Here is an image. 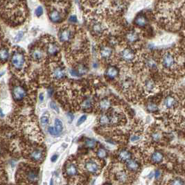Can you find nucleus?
<instances>
[{"mask_svg": "<svg viewBox=\"0 0 185 185\" xmlns=\"http://www.w3.org/2000/svg\"><path fill=\"white\" fill-rule=\"evenodd\" d=\"M160 175H161V173H160V172H159V171H156V172H155V178H156L157 180L159 179V176H160Z\"/></svg>", "mask_w": 185, "mask_h": 185, "instance_id": "nucleus-45", "label": "nucleus"}, {"mask_svg": "<svg viewBox=\"0 0 185 185\" xmlns=\"http://www.w3.org/2000/svg\"><path fill=\"white\" fill-rule=\"evenodd\" d=\"M66 172H67V174L69 175H74L77 174L78 170L76 166L74 165V164H69L66 168Z\"/></svg>", "mask_w": 185, "mask_h": 185, "instance_id": "nucleus-22", "label": "nucleus"}, {"mask_svg": "<svg viewBox=\"0 0 185 185\" xmlns=\"http://www.w3.org/2000/svg\"><path fill=\"white\" fill-rule=\"evenodd\" d=\"M57 158H58V156H57L56 155H54L53 157H51V162H56V159H57Z\"/></svg>", "mask_w": 185, "mask_h": 185, "instance_id": "nucleus-47", "label": "nucleus"}, {"mask_svg": "<svg viewBox=\"0 0 185 185\" xmlns=\"http://www.w3.org/2000/svg\"><path fill=\"white\" fill-rule=\"evenodd\" d=\"M148 109L150 112H155L157 110V107L153 103H150L148 105Z\"/></svg>", "mask_w": 185, "mask_h": 185, "instance_id": "nucleus-34", "label": "nucleus"}, {"mask_svg": "<svg viewBox=\"0 0 185 185\" xmlns=\"http://www.w3.org/2000/svg\"><path fill=\"white\" fill-rule=\"evenodd\" d=\"M112 53H113V50L110 47H103L101 48L100 51V55L102 58H108L111 56Z\"/></svg>", "mask_w": 185, "mask_h": 185, "instance_id": "nucleus-15", "label": "nucleus"}, {"mask_svg": "<svg viewBox=\"0 0 185 185\" xmlns=\"http://www.w3.org/2000/svg\"><path fill=\"white\" fill-rule=\"evenodd\" d=\"M88 72V69L85 67L84 65H80L79 67V70H78V74H81V75H83L85 74Z\"/></svg>", "mask_w": 185, "mask_h": 185, "instance_id": "nucleus-32", "label": "nucleus"}, {"mask_svg": "<svg viewBox=\"0 0 185 185\" xmlns=\"http://www.w3.org/2000/svg\"><path fill=\"white\" fill-rule=\"evenodd\" d=\"M48 131H49V134H51V135L54 136V137H58L60 134H59L58 132L56 131V129H55L53 127H49V128H48Z\"/></svg>", "mask_w": 185, "mask_h": 185, "instance_id": "nucleus-31", "label": "nucleus"}, {"mask_svg": "<svg viewBox=\"0 0 185 185\" xmlns=\"http://www.w3.org/2000/svg\"><path fill=\"white\" fill-rule=\"evenodd\" d=\"M12 95L15 101H21L26 96V92L22 86L16 85L13 88Z\"/></svg>", "mask_w": 185, "mask_h": 185, "instance_id": "nucleus-2", "label": "nucleus"}, {"mask_svg": "<svg viewBox=\"0 0 185 185\" xmlns=\"http://www.w3.org/2000/svg\"><path fill=\"white\" fill-rule=\"evenodd\" d=\"M153 139H154V140H155V141L159 140V134H157V133L154 134L153 135Z\"/></svg>", "mask_w": 185, "mask_h": 185, "instance_id": "nucleus-44", "label": "nucleus"}, {"mask_svg": "<svg viewBox=\"0 0 185 185\" xmlns=\"http://www.w3.org/2000/svg\"><path fill=\"white\" fill-rule=\"evenodd\" d=\"M172 184L174 185H180V184H184V182L182 181V180L179 179V178H177V179L173 180L172 182H171V183Z\"/></svg>", "mask_w": 185, "mask_h": 185, "instance_id": "nucleus-35", "label": "nucleus"}, {"mask_svg": "<svg viewBox=\"0 0 185 185\" xmlns=\"http://www.w3.org/2000/svg\"><path fill=\"white\" fill-rule=\"evenodd\" d=\"M67 116H68V118H69V119H69V123H72V122L73 119H74V115H73L72 113H68Z\"/></svg>", "mask_w": 185, "mask_h": 185, "instance_id": "nucleus-43", "label": "nucleus"}, {"mask_svg": "<svg viewBox=\"0 0 185 185\" xmlns=\"http://www.w3.org/2000/svg\"><path fill=\"white\" fill-rule=\"evenodd\" d=\"M55 129L56 131L58 132L59 134H61L62 131H63V123H62L60 119H56L55 121Z\"/></svg>", "mask_w": 185, "mask_h": 185, "instance_id": "nucleus-24", "label": "nucleus"}, {"mask_svg": "<svg viewBox=\"0 0 185 185\" xmlns=\"http://www.w3.org/2000/svg\"><path fill=\"white\" fill-rule=\"evenodd\" d=\"M147 65H148V67L150 68H155L156 67V63L153 60V59H150L147 62Z\"/></svg>", "mask_w": 185, "mask_h": 185, "instance_id": "nucleus-36", "label": "nucleus"}, {"mask_svg": "<svg viewBox=\"0 0 185 185\" xmlns=\"http://www.w3.org/2000/svg\"><path fill=\"white\" fill-rule=\"evenodd\" d=\"M65 71L60 67L56 68L53 72V76L54 79L56 80L62 79L64 76H65Z\"/></svg>", "mask_w": 185, "mask_h": 185, "instance_id": "nucleus-14", "label": "nucleus"}, {"mask_svg": "<svg viewBox=\"0 0 185 185\" xmlns=\"http://www.w3.org/2000/svg\"><path fill=\"white\" fill-rule=\"evenodd\" d=\"M134 24L139 27H144L148 24L147 18L143 15H139L137 16L134 19Z\"/></svg>", "mask_w": 185, "mask_h": 185, "instance_id": "nucleus-8", "label": "nucleus"}, {"mask_svg": "<svg viewBox=\"0 0 185 185\" xmlns=\"http://www.w3.org/2000/svg\"><path fill=\"white\" fill-rule=\"evenodd\" d=\"M127 167L130 170L136 171L139 169V165L136 161L132 160V159H130V160L128 159V161L127 162Z\"/></svg>", "mask_w": 185, "mask_h": 185, "instance_id": "nucleus-18", "label": "nucleus"}, {"mask_svg": "<svg viewBox=\"0 0 185 185\" xmlns=\"http://www.w3.org/2000/svg\"><path fill=\"white\" fill-rule=\"evenodd\" d=\"M107 155V152L104 148H100L97 151V156L100 158H104Z\"/></svg>", "mask_w": 185, "mask_h": 185, "instance_id": "nucleus-28", "label": "nucleus"}, {"mask_svg": "<svg viewBox=\"0 0 185 185\" xmlns=\"http://www.w3.org/2000/svg\"><path fill=\"white\" fill-rule=\"evenodd\" d=\"M43 99H44V97H43L42 94H41L40 95V100H41V101H42Z\"/></svg>", "mask_w": 185, "mask_h": 185, "instance_id": "nucleus-49", "label": "nucleus"}, {"mask_svg": "<svg viewBox=\"0 0 185 185\" xmlns=\"http://www.w3.org/2000/svg\"><path fill=\"white\" fill-rule=\"evenodd\" d=\"M38 173L35 171H29L26 173V179L30 182H35L38 180Z\"/></svg>", "mask_w": 185, "mask_h": 185, "instance_id": "nucleus-17", "label": "nucleus"}, {"mask_svg": "<svg viewBox=\"0 0 185 185\" xmlns=\"http://www.w3.org/2000/svg\"><path fill=\"white\" fill-rule=\"evenodd\" d=\"M146 88L148 90H151L153 88V83L151 81H148L146 84Z\"/></svg>", "mask_w": 185, "mask_h": 185, "instance_id": "nucleus-37", "label": "nucleus"}, {"mask_svg": "<svg viewBox=\"0 0 185 185\" xmlns=\"http://www.w3.org/2000/svg\"><path fill=\"white\" fill-rule=\"evenodd\" d=\"M31 58L35 61H40L42 59L43 56H44V54H43L42 51L38 48L34 49L33 51H31Z\"/></svg>", "mask_w": 185, "mask_h": 185, "instance_id": "nucleus-9", "label": "nucleus"}, {"mask_svg": "<svg viewBox=\"0 0 185 185\" xmlns=\"http://www.w3.org/2000/svg\"><path fill=\"white\" fill-rule=\"evenodd\" d=\"M175 63L174 57L170 53H166L164 55L163 59H162V64H163L164 67L167 68L172 67Z\"/></svg>", "mask_w": 185, "mask_h": 185, "instance_id": "nucleus-4", "label": "nucleus"}, {"mask_svg": "<svg viewBox=\"0 0 185 185\" xmlns=\"http://www.w3.org/2000/svg\"><path fill=\"white\" fill-rule=\"evenodd\" d=\"M127 174L123 171H121L117 174V179L121 182H125L127 180Z\"/></svg>", "mask_w": 185, "mask_h": 185, "instance_id": "nucleus-26", "label": "nucleus"}, {"mask_svg": "<svg viewBox=\"0 0 185 185\" xmlns=\"http://www.w3.org/2000/svg\"><path fill=\"white\" fill-rule=\"evenodd\" d=\"M72 38V31L69 28L63 29L59 32V39L62 42H69Z\"/></svg>", "mask_w": 185, "mask_h": 185, "instance_id": "nucleus-3", "label": "nucleus"}, {"mask_svg": "<svg viewBox=\"0 0 185 185\" xmlns=\"http://www.w3.org/2000/svg\"><path fill=\"white\" fill-rule=\"evenodd\" d=\"M106 74V76L109 78V79H115V77L118 76L119 71L115 67H110L107 69Z\"/></svg>", "mask_w": 185, "mask_h": 185, "instance_id": "nucleus-16", "label": "nucleus"}, {"mask_svg": "<svg viewBox=\"0 0 185 185\" xmlns=\"http://www.w3.org/2000/svg\"><path fill=\"white\" fill-rule=\"evenodd\" d=\"M163 159V155L160 152H155L152 155V161L154 163H159Z\"/></svg>", "mask_w": 185, "mask_h": 185, "instance_id": "nucleus-21", "label": "nucleus"}, {"mask_svg": "<svg viewBox=\"0 0 185 185\" xmlns=\"http://www.w3.org/2000/svg\"><path fill=\"white\" fill-rule=\"evenodd\" d=\"M139 139V137L137 136V135H134L131 138V141H138Z\"/></svg>", "mask_w": 185, "mask_h": 185, "instance_id": "nucleus-46", "label": "nucleus"}, {"mask_svg": "<svg viewBox=\"0 0 185 185\" xmlns=\"http://www.w3.org/2000/svg\"><path fill=\"white\" fill-rule=\"evenodd\" d=\"M48 94H49V97H51V96L52 95V94H53V91H52L51 90H48Z\"/></svg>", "mask_w": 185, "mask_h": 185, "instance_id": "nucleus-48", "label": "nucleus"}, {"mask_svg": "<svg viewBox=\"0 0 185 185\" xmlns=\"http://www.w3.org/2000/svg\"><path fill=\"white\" fill-rule=\"evenodd\" d=\"M99 107L102 110H106V109H108L109 107H110V102L107 99H103L100 102Z\"/></svg>", "mask_w": 185, "mask_h": 185, "instance_id": "nucleus-23", "label": "nucleus"}, {"mask_svg": "<svg viewBox=\"0 0 185 185\" xmlns=\"http://www.w3.org/2000/svg\"><path fill=\"white\" fill-rule=\"evenodd\" d=\"M49 17L51 21L53 22L54 23H58L63 19L61 13L56 9H54V10L50 11L49 13Z\"/></svg>", "mask_w": 185, "mask_h": 185, "instance_id": "nucleus-5", "label": "nucleus"}, {"mask_svg": "<svg viewBox=\"0 0 185 185\" xmlns=\"http://www.w3.org/2000/svg\"><path fill=\"white\" fill-rule=\"evenodd\" d=\"M109 123H110L109 122V118L108 116L106 115H103L100 116V123L101 125H107Z\"/></svg>", "mask_w": 185, "mask_h": 185, "instance_id": "nucleus-27", "label": "nucleus"}, {"mask_svg": "<svg viewBox=\"0 0 185 185\" xmlns=\"http://www.w3.org/2000/svg\"><path fill=\"white\" fill-rule=\"evenodd\" d=\"M86 118H87V116H86L85 115L82 116L79 119V121H78V122H77V125H81V123H83L84 122H85V121L86 120Z\"/></svg>", "mask_w": 185, "mask_h": 185, "instance_id": "nucleus-39", "label": "nucleus"}, {"mask_svg": "<svg viewBox=\"0 0 185 185\" xmlns=\"http://www.w3.org/2000/svg\"><path fill=\"white\" fill-rule=\"evenodd\" d=\"M91 106H92V101H91V100L90 99H86L85 101L83 103V105H82V106H83V108L84 109L90 108Z\"/></svg>", "mask_w": 185, "mask_h": 185, "instance_id": "nucleus-29", "label": "nucleus"}, {"mask_svg": "<svg viewBox=\"0 0 185 185\" xmlns=\"http://www.w3.org/2000/svg\"><path fill=\"white\" fill-rule=\"evenodd\" d=\"M30 157L32 160L39 162L43 158V153L40 149H35L32 150L30 153Z\"/></svg>", "mask_w": 185, "mask_h": 185, "instance_id": "nucleus-7", "label": "nucleus"}, {"mask_svg": "<svg viewBox=\"0 0 185 185\" xmlns=\"http://www.w3.org/2000/svg\"><path fill=\"white\" fill-rule=\"evenodd\" d=\"M69 21L72 23H76L77 22V17L76 15H71L69 18Z\"/></svg>", "mask_w": 185, "mask_h": 185, "instance_id": "nucleus-41", "label": "nucleus"}, {"mask_svg": "<svg viewBox=\"0 0 185 185\" xmlns=\"http://www.w3.org/2000/svg\"><path fill=\"white\" fill-rule=\"evenodd\" d=\"M92 30L93 33L96 35H100L103 31V26L100 22H95L94 23L92 26Z\"/></svg>", "mask_w": 185, "mask_h": 185, "instance_id": "nucleus-13", "label": "nucleus"}, {"mask_svg": "<svg viewBox=\"0 0 185 185\" xmlns=\"http://www.w3.org/2000/svg\"><path fill=\"white\" fill-rule=\"evenodd\" d=\"M35 13L36 16H38V17H40V16L42 15L43 14V8L42 6H38V7L35 9Z\"/></svg>", "mask_w": 185, "mask_h": 185, "instance_id": "nucleus-33", "label": "nucleus"}, {"mask_svg": "<svg viewBox=\"0 0 185 185\" xmlns=\"http://www.w3.org/2000/svg\"><path fill=\"white\" fill-rule=\"evenodd\" d=\"M164 103H165V106H166V108H172V107L174 106V105L175 103V100L173 97H168L166 99Z\"/></svg>", "mask_w": 185, "mask_h": 185, "instance_id": "nucleus-25", "label": "nucleus"}, {"mask_svg": "<svg viewBox=\"0 0 185 185\" xmlns=\"http://www.w3.org/2000/svg\"><path fill=\"white\" fill-rule=\"evenodd\" d=\"M131 153H130L128 150H123L122 151H120L119 154V159L122 161L128 160V159L131 158Z\"/></svg>", "mask_w": 185, "mask_h": 185, "instance_id": "nucleus-20", "label": "nucleus"}, {"mask_svg": "<svg viewBox=\"0 0 185 185\" xmlns=\"http://www.w3.org/2000/svg\"><path fill=\"white\" fill-rule=\"evenodd\" d=\"M47 53L49 55H51V56H54V55L58 54V52L59 51L58 45H57L56 42H49V44L47 45Z\"/></svg>", "mask_w": 185, "mask_h": 185, "instance_id": "nucleus-6", "label": "nucleus"}, {"mask_svg": "<svg viewBox=\"0 0 185 185\" xmlns=\"http://www.w3.org/2000/svg\"><path fill=\"white\" fill-rule=\"evenodd\" d=\"M85 168L90 173H96L99 171V166L94 162H88L85 164Z\"/></svg>", "mask_w": 185, "mask_h": 185, "instance_id": "nucleus-10", "label": "nucleus"}, {"mask_svg": "<svg viewBox=\"0 0 185 185\" xmlns=\"http://www.w3.org/2000/svg\"><path fill=\"white\" fill-rule=\"evenodd\" d=\"M9 58V52L6 48H2L0 49V60L5 62Z\"/></svg>", "mask_w": 185, "mask_h": 185, "instance_id": "nucleus-19", "label": "nucleus"}, {"mask_svg": "<svg viewBox=\"0 0 185 185\" xmlns=\"http://www.w3.org/2000/svg\"><path fill=\"white\" fill-rule=\"evenodd\" d=\"M23 35H24L23 32L22 31L19 32V33H17V35H16V37L15 38V40L16 41V42H19L20 40H21L22 37H23Z\"/></svg>", "mask_w": 185, "mask_h": 185, "instance_id": "nucleus-38", "label": "nucleus"}, {"mask_svg": "<svg viewBox=\"0 0 185 185\" xmlns=\"http://www.w3.org/2000/svg\"><path fill=\"white\" fill-rule=\"evenodd\" d=\"M125 38L129 42H135L139 40V35L134 31H130L126 34Z\"/></svg>", "mask_w": 185, "mask_h": 185, "instance_id": "nucleus-12", "label": "nucleus"}, {"mask_svg": "<svg viewBox=\"0 0 185 185\" xmlns=\"http://www.w3.org/2000/svg\"><path fill=\"white\" fill-rule=\"evenodd\" d=\"M50 106H51V108L54 109V110H56L57 113H58L59 112V109L58 108V106H56V104L54 102H51V103H50Z\"/></svg>", "mask_w": 185, "mask_h": 185, "instance_id": "nucleus-42", "label": "nucleus"}, {"mask_svg": "<svg viewBox=\"0 0 185 185\" xmlns=\"http://www.w3.org/2000/svg\"><path fill=\"white\" fill-rule=\"evenodd\" d=\"M122 56L125 60L131 61L134 59V54L132 50L129 49H125L122 51Z\"/></svg>", "mask_w": 185, "mask_h": 185, "instance_id": "nucleus-11", "label": "nucleus"}, {"mask_svg": "<svg viewBox=\"0 0 185 185\" xmlns=\"http://www.w3.org/2000/svg\"><path fill=\"white\" fill-rule=\"evenodd\" d=\"M48 122H49V119H48V117H47V116H44L41 118V123H42V125H47Z\"/></svg>", "mask_w": 185, "mask_h": 185, "instance_id": "nucleus-40", "label": "nucleus"}, {"mask_svg": "<svg viewBox=\"0 0 185 185\" xmlns=\"http://www.w3.org/2000/svg\"><path fill=\"white\" fill-rule=\"evenodd\" d=\"M11 65L15 69L20 71L23 69L25 65V58L24 54L22 51H15L11 56Z\"/></svg>", "mask_w": 185, "mask_h": 185, "instance_id": "nucleus-1", "label": "nucleus"}, {"mask_svg": "<svg viewBox=\"0 0 185 185\" xmlns=\"http://www.w3.org/2000/svg\"><path fill=\"white\" fill-rule=\"evenodd\" d=\"M86 145L89 148H93L96 146L97 142H96L94 140H92V139H88V140L86 141Z\"/></svg>", "mask_w": 185, "mask_h": 185, "instance_id": "nucleus-30", "label": "nucleus"}, {"mask_svg": "<svg viewBox=\"0 0 185 185\" xmlns=\"http://www.w3.org/2000/svg\"><path fill=\"white\" fill-rule=\"evenodd\" d=\"M4 116V115H3V113H2V109H0V116Z\"/></svg>", "mask_w": 185, "mask_h": 185, "instance_id": "nucleus-50", "label": "nucleus"}]
</instances>
